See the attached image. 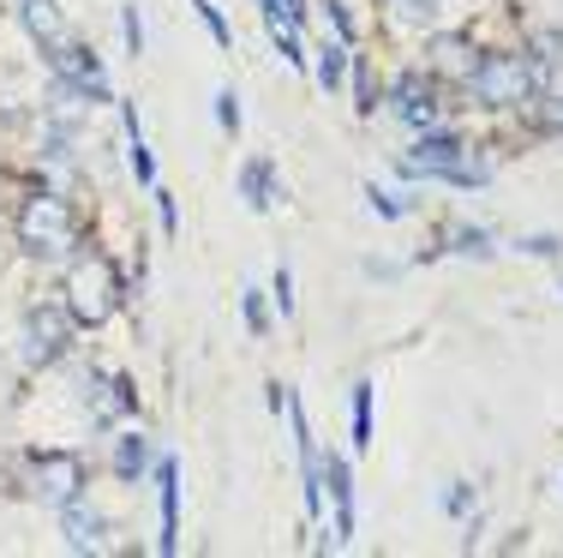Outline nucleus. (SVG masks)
<instances>
[{"label":"nucleus","instance_id":"nucleus-1","mask_svg":"<svg viewBox=\"0 0 563 558\" xmlns=\"http://www.w3.org/2000/svg\"><path fill=\"white\" fill-rule=\"evenodd\" d=\"M19 241L36 252V259H60V252L78 247V217L60 193H36L31 205L19 210Z\"/></svg>","mask_w":563,"mask_h":558},{"label":"nucleus","instance_id":"nucleus-2","mask_svg":"<svg viewBox=\"0 0 563 558\" xmlns=\"http://www.w3.org/2000/svg\"><path fill=\"white\" fill-rule=\"evenodd\" d=\"M114 300H120V276L102 252H90V259H78L73 271H66V313H73L78 325H102V318L114 313Z\"/></svg>","mask_w":563,"mask_h":558},{"label":"nucleus","instance_id":"nucleus-3","mask_svg":"<svg viewBox=\"0 0 563 558\" xmlns=\"http://www.w3.org/2000/svg\"><path fill=\"white\" fill-rule=\"evenodd\" d=\"M474 97L479 102H492V109H516V102H528L533 97V61H521V55H486L474 66Z\"/></svg>","mask_w":563,"mask_h":558},{"label":"nucleus","instance_id":"nucleus-4","mask_svg":"<svg viewBox=\"0 0 563 558\" xmlns=\"http://www.w3.org/2000/svg\"><path fill=\"white\" fill-rule=\"evenodd\" d=\"M408 168H413V175H444L455 186H486L492 180V168L486 163H467L455 139H420V144H413V156H408Z\"/></svg>","mask_w":563,"mask_h":558},{"label":"nucleus","instance_id":"nucleus-5","mask_svg":"<svg viewBox=\"0 0 563 558\" xmlns=\"http://www.w3.org/2000/svg\"><path fill=\"white\" fill-rule=\"evenodd\" d=\"M78 486H85V462L78 457H36L31 462V493L36 499H48V504H66V499H78Z\"/></svg>","mask_w":563,"mask_h":558},{"label":"nucleus","instance_id":"nucleus-6","mask_svg":"<svg viewBox=\"0 0 563 558\" xmlns=\"http://www.w3.org/2000/svg\"><path fill=\"white\" fill-rule=\"evenodd\" d=\"M55 66L66 73V85L73 90H85L90 102H109V78H102V66L90 48H78V43H55Z\"/></svg>","mask_w":563,"mask_h":558},{"label":"nucleus","instance_id":"nucleus-7","mask_svg":"<svg viewBox=\"0 0 563 558\" xmlns=\"http://www.w3.org/2000/svg\"><path fill=\"white\" fill-rule=\"evenodd\" d=\"M24 337H31V361H55L66 349V318L60 313H31V325H24Z\"/></svg>","mask_w":563,"mask_h":558},{"label":"nucleus","instance_id":"nucleus-8","mask_svg":"<svg viewBox=\"0 0 563 558\" xmlns=\"http://www.w3.org/2000/svg\"><path fill=\"white\" fill-rule=\"evenodd\" d=\"M60 528H66V547H73V552H102V523H97V516H90L78 499H66Z\"/></svg>","mask_w":563,"mask_h":558},{"label":"nucleus","instance_id":"nucleus-9","mask_svg":"<svg viewBox=\"0 0 563 558\" xmlns=\"http://www.w3.org/2000/svg\"><path fill=\"white\" fill-rule=\"evenodd\" d=\"M156 486H163V552H174L180 547V540H174L180 535V474H174L168 457L156 462Z\"/></svg>","mask_w":563,"mask_h":558},{"label":"nucleus","instance_id":"nucleus-10","mask_svg":"<svg viewBox=\"0 0 563 558\" xmlns=\"http://www.w3.org/2000/svg\"><path fill=\"white\" fill-rule=\"evenodd\" d=\"M396 114L401 121H413V127H432V90H420V78H401V90H396Z\"/></svg>","mask_w":563,"mask_h":558},{"label":"nucleus","instance_id":"nucleus-11","mask_svg":"<svg viewBox=\"0 0 563 558\" xmlns=\"http://www.w3.org/2000/svg\"><path fill=\"white\" fill-rule=\"evenodd\" d=\"M126 151H132V175H139L144 186H156V163H151V144H144V127L139 114L126 109Z\"/></svg>","mask_w":563,"mask_h":558},{"label":"nucleus","instance_id":"nucleus-12","mask_svg":"<svg viewBox=\"0 0 563 558\" xmlns=\"http://www.w3.org/2000/svg\"><path fill=\"white\" fill-rule=\"evenodd\" d=\"M240 186H246V198H252L258 210L276 205V193H271V163H246V168H240Z\"/></svg>","mask_w":563,"mask_h":558},{"label":"nucleus","instance_id":"nucleus-13","mask_svg":"<svg viewBox=\"0 0 563 558\" xmlns=\"http://www.w3.org/2000/svg\"><path fill=\"white\" fill-rule=\"evenodd\" d=\"M432 55H438V66H444V73H455V78H474V66H479L474 55H467V43H455V36H444Z\"/></svg>","mask_w":563,"mask_h":558},{"label":"nucleus","instance_id":"nucleus-14","mask_svg":"<svg viewBox=\"0 0 563 558\" xmlns=\"http://www.w3.org/2000/svg\"><path fill=\"white\" fill-rule=\"evenodd\" d=\"M24 19L43 43H60V19H55V0H24Z\"/></svg>","mask_w":563,"mask_h":558},{"label":"nucleus","instance_id":"nucleus-15","mask_svg":"<svg viewBox=\"0 0 563 558\" xmlns=\"http://www.w3.org/2000/svg\"><path fill=\"white\" fill-rule=\"evenodd\" d=\"M342 66H347V48L342 43H324V48H318V85L336 90L342 85Z\"/></svg>","mask_w":563,"mask_h":558},{"label":"nucleus","instance_id":"nucleus-16","mask_svg":"<svg viewBox=\"0 0 563 558\" xmlns=\"http://www.w3.org/2000/svg\"><path fill=\"white\" fill-rule=\"evenodd\" d=\"M372 445V384H354V450Z\"/></svg>","mask_w":563,"mask_h":558},{"label":"nucleus","instance_id":"nucleus-17","mask_svg":"<svg viewBox=\"0 0 563 558\" xmlns=\"http://www.w3.org/2000/svg\"><path fill=\"white\" fill-rule=\"evenodd\" d=\"M114 469L126 474V481L144 469V438H139V433H132V438H120V450H114Z\"/></svg>","mask_w":563,"mask_h":558},{"label":"nucleus","instance_id":"nucleus-18","mask_svg":"<svg viewBox=\"0 0 563 558\" xmlns=\"http://www.w3.org/2000/svg\"><path fill=\"white\" fill-rule=\"evenodd\" d=\"M120 31H126V48L139 55L144 48V24H139V7H120Z\"/></svg>","mask_w":563,"mask_h":558},{"label":"nucleus","instance_id":"nucleus-19","mask_svg":"<svg viewBox=\"0 0 563 558\" xmlns=\"http://www.w3.org/2000/svg\"><path fill=\"white\" fill-rule=\"evenodd\" d=\"M192 7H198V12H205V24H210V36H217V43H222V48H228V43H234V31H228V24H222V12H217V7H210V0H192Z\"/></svg>","mask_w":563,"mask_h":558},{"label":"nucleus","instance_id":"nucleus-20","mask_svg":"<svg viewBox=\"0 0 563 558\" xmlns=\"http://www.w3.org/2000/svg\"><path fill=\"white\" fill-rule=\"evenodd\" d=\"M217 121H222L228 132L240 127V97H234V90H217Z\"/></svg>","mask_w":563,"mask_h":558},{"label":"nucleus","instance_id":"nucleus-21","mask_svg":"<svg viewBox=\"0 0 563 558\" xmlns=\"http://www.w3.org/2000/svg\"><path fill=\"white\" fill-rule=\"evenodd\" d=\"M521 247H528L533 259H558V252H563V241H558V234H528Z\"/></svg>","mask_w":563,"mask_h":558},{"label":"nucleus","instance_id":"nucleus-22","mask_svg":"<svg viewBox=\"0 0 563 558\" xmlns=\"http://www.w3.org/2000/svg\"><path fill=\"white\" fill-rule=\"evenodd\" d=\"M264 12H271V19H294V24H300L306 0H264Z\"/></svg>","mask_w":563,"mask_h":558},{"label":"nucleus","instance_id":"nucleus-23","mask_svg":"<svg viewBox=\"0 0 563 558\" xmlns=\"http://www.w3.org/2000/svg\"><path fill=\"white\" fill-rule=\"evenodd\" d=\"M276 307H282V313H294V276H288V264L276 271Z\"/></svg>","mask_w":563,"mask_h":558},{"label":"nucleus","instance_id":"nucleus-24","mask_svg":"<svg viewBox=\"0 0 563 558\" xmlns=\"http://www.w3.org/2000/svg\"><path fill=\"white\" fill-rule=\"evenodd\" d=\"M366 198H372V210H378V217H401V205H396V198H390V193H378V186H372V193H366Z\"/></svg>","mask_w":563,"mask_h":558},{"label":"nucleus","instance_id":"nucleus-25","mask_svg":"<svg viewBox=\"0 0 563 558\" xmlns=\"http://www.w3.org/2000/svg\"><path fill=\"white\" fill-rule=\"evenodd\" d=\"M246 325H252V330H264V307H258V295H246Z\"/></svg>","mask_w":563,"mask_h":558},{"label":"nucleus","instance_id":"nucleus-26","mask_svg":"<svg viewBox=\"0 0 563 558\" xmlns=\"http://www.w3.org/2000/svg\"><path fill=\"white\" fill-rule=\"evenodd\" d=\"M545 127H558V132H563V97L552 102V109H545Z\"/></svg>","mask_w":563,"mask_h":558}]
</instances>
